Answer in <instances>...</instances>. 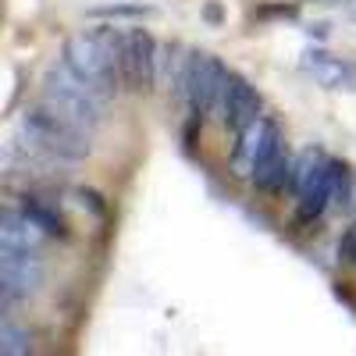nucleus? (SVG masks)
<instances>
[{
  "instance_id": "f257e3e1",
  "label": "nucleus",
  "mask_w": 356,
  "mask_h": 356,
  "mask_svg": "<svg viewBox=\"0 0 356 356\" xmlns=\"http://www.w3.org/2000/svg\"><path fill=\"white\" fill-rule=\"evenodd\" d=\"M22 139L33 154H43L47 161H68V164H79L93 154L89 146V136L86 129H79L75 122H68L65 114H57L54 107L40 104V107H29L22 114Z\"/></svg>"
},
{
  "instance_id": "f03ea898",
  "label": "nucleus",
  "mask_w": 356,
  "mask_h": 356,
  "mask_svg": "<svg viewBox=\"0 0 356 356\" xmlns=\"http://www.w3.org/2000/svg\"><path fill=\"white\" fill-rule=\"evenodd\" d=\"M43 104L54 107L57 114H65L68 122H75L79 129H86L89 136L97 132V125L104 122V104L107 97L97 86H89L68 61H61L57 68L47 72L43 79Z\"/></svg>"
},
{
  "instance_id": "7ed1b4c3",
  "label": "nucleus",
  "mask_w": 356,
  "mask_h": 356,
  "mask_svg": "<svg viewBox=\"0 0 356 356\" xmlns=\"http://www.w3.org/2000/svg\"><path fill=\"white\" fill-rule=\"evenodd\" d=\"M65 61L89 82L97 86L104 97H111L118 82H122V33H111V29H100V33H79L68 40L65 47Z\"/></svg>"
},
{
  "instance_id": "20e7f679",
  "label": "nucleus",
  "mask_w": 356,
  "mask_h": 356,
  "mask_svg": "<svg viewBox=\"0 0 356 356\" xmlns=\"http://www.w3.org/2000/svg\"><path fill=\"white\" fill-rule=\"evenodd\" d=\"M225 79L228 68L211 54H193L182 65V75H178V89L193 111V118H207L221 107V93H225Z\"/></svg>"
},
{
  "instance_id": "39448f33",
  "label": "nucleus",
  "mask_w": 356,
  "mask_h": 356,
  "mask_svg": "<svg viewBox=\"0 0 356 356\" xmlns=\"http://www.w3.org/2000/svg\"><path fill=\"white\" fill-rule=\"evenodd\" d=\"M43 282V260L36 250H15L0 246V296L4 310H11L18 300H29Z\"/></svg>"
},
{
  "instance_id": "423d86ee",
  "label": "nucleus",
  "mask_w": 356,
  "mask_h": 356,
  "mask_svg": "<svg viewBox=\"0 0 356 356\" xmlns=\"http://www.w3.org/2000/svg\"><path fill=\"white\" fill-rule=\"evenodd\" d=\"M253 182L264 193H282L285 186H292V161L285 157L282 132L271 118H267V125H264V139H260V150H257V164H253Z\"/></svg>"
},
{
  "instance_id": "0eeeda50",
  "label": "nucleus",
  "mask_w": 356,
  "mask_h": 356,
  "mask_svg": "<svg viewBox=\"0 0 356 356\" xmlns=\"http://www.w3.org/2000/svg\"><path fill=\"white\" fill-rule=\"evenodd\" d=\"M157 43L146 29H129L122 33V75L132 89H154L157 82Z\"/></svg>"
},
{
  "instance_id": "6e6552de",
  "label": "nucleus",
  "mask_w": 356,
  "mask_h": 356,
  "mask_svg": "<svg viewBox=\"0 0 356 356\" xmlns=\"http://www.w3.org/2000/svg\"><path fill=\"white\" fill-rule=\"evenodd\" d=\"M221 118H225V125L232 129V132H243L250 122H257L260 118V97H257V89L246 82V79H239V75H232L228 72V79H225V93H221Z\"/></svg>"
},
{
  "instance_id": "1a4fd4ad",
  "label": "nucleus",
  "mask_w": 356,
  "mask_h": 356,
  "mask_svg": "<svg viewBox=\"0 0 356 356\" xmlns=\"http://www.w3.org/2000/svg\"><path fill=\"white\" fill-rule=\"evenodd\" d=\"M303 68L324 89H353L356 86V68L349 61H342V57L328 54V50H307Z\"/></svg>"
},
{
  "instance_id": "9d476101",
  "label": "nucleus",
  "mask_w": 356,
  "mask_h": 356,
  "mask_svg": "<svg viewBox=\"0 0 356 356\" xmlns=\"http://www.w3.org/2000/svg\"><path fill=\"white\" fill-rule=\"evenodd\" d=\"M50 239V235L29 218L22 207H11V211H4V221H0V246H15V250H36Z\"/></svg>"
},
{
  "instance_id": "9b49d317",
  "label": "nucleus",
  "mask_w": 356,
  "mask_h": 356,
  "mask_svg": "<svg viewBox=\"0 0 356 356\" xmlns=\"http://www.w3.org/2000/svg\"><path fill=\"white\" fill-rule=\"evenodd\" d=\"M18 207L33 218L50 239H65L68 235V221L61 218V211H57V203L54 200H47V196H36V193H25L22 200H18Z\"/></svg>"
},
{
  "instance_id": "f8f14e48",
  "label": "nucleus",
  "mask_w": 356,
  "mask_h": 356,
  "mask_svg": "<svg viewBox=\"0 0 356 356\" xmlns=\"http://www.w3.org/2000/svg\"><path fill=\"white\" fill-rule=\"evenodd\" d=\"M264 125L267 118H257V122H250L243 132H239V146H235V175L239 178H253V164H257V150H260V139H264Z\"/></svg>"
},
{
  "instance_id": "ddd939ff",
  "label": "nucleus",
  "mask_w": 356,
  "mask_h": 356,
  "mask_svg": "<svg viewBox=\"0 0 356 356\" xmlns=\"http://www.w3.org/2000/svg\"><path fill=\"white\" fill-rule=\"evenodd\" d=\"M0 353L4 356L33 353V335H29V328H22V324L15 321L11 310H4V317H0Z\"/></svg>"
},
{
  "instance_id": "4468645a",
  "label": "nucleus",
  "mask_w": 356,
  "mask_h": 356,
  "mask_svg": "<svg viewBox=\"0 0 356 356\" xmlns=\"http://www.w3.org/2000/svg\"><path fill=\"white\" fill-rule=\"evenodd\" d=\"M339 260L342 264H356V221L342 232V239H339Z\"/></svg>"
},
{
  "instance_id": "2eb2a0df",
  "label": "nucleus",
  "mask_w": 356,
  "mask_h": 356,
  "mask_svg": "<svg viewBox=\"0 0 356 356\" xmlns=\"http://www.w3.org/2000/svg\"><path fill=\"white\" fill-rule=\"evenodd\" d=\"M346 15L356 22V0H346Z\"/></svg>"
}]
</instances>
